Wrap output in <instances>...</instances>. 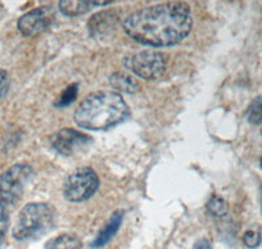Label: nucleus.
I'll use <instances>...</instances> for the list:
<instances>
[{"mask_svg":"<svg viewBox=\"0 0 262 249\" xmlns=\"http://www.w3.org/2000/svg\"><path fill=\"white\" fill-rule=\"evenodd\" d=\"M191 27L190 9L181 2L146 7L123 21V29L130 38L152 48L179 44L190 33Z\"/></svg>","mask_w":262,"mask_h":249,"instance_id":"obj_1","label":"nucleus"},{"mask_svg":"<svg viewBox=\"0 0 262 249\" xmlns=\"http://www.w3.org/2000/svg\"><path fill=\"white\" fill-rule=\"evenodd\" d=\"M130 116V109L119 93L113 91H98L86 96L78 109L74 119L79 128L90 131L109 130L122 123Z\"/></svg>","mask_w":262,"mask_h":249,"instance_id":"obj_2","label":"nucleus"},{"mask_svg":"<svg viewBox=\"0 0 262 249\" xmlns=\"http://www.w3.org/2000/svg\"><path fill=\"white\" fill-rule=\"evenodd\" d=\"M55 223L54 209L48 203H28L18 213L13 227V237L16 240H33L42 236L53 229Z\"/></svg>","mask_w":262,"mask_h":249,"instance_id":"obj_3","label":"nucleus"},{"mask_svg":"<svg viewBox=\"0 0 262 249\" xmlns=\"http://www.w3.org/2000/svg\"><path fill=\"white\" fill-rule=\"evenodd\" d=\"M123 65L133 74L144 80H156L167 71L168 55L161 51H139L126 56Z\"/></svg>","mask_w":262,"mask_h":249,"instance_id":"obj_4","label":"nucleus"},{"mask_svg":"<svg viewBox=\"0 0 262 249\" xmlns=\"http://www.w3.org/2000/svg\"><path fill=\"white\" fill-rule=\"evenodd\" d=\"M98 185L97 173L90 167H83L67 176L63 184V194L70 202H84L97 192Z\"/></svg>","mask_w":262,"mask_h":249,"instance_id":"obj_5","label":"nucleus"},{"mask_svg":"<svg viewBox=\"0 0 262 249\" xmlns=\"http://www.w3.org/2000/svg\"><path fill=\"white\" fill-rule=\"evenodd\" d=\"M32 176L33 169L28 164H16L0 176V199L7 208L20 201Z\"/></svg>","mask_w":262,"mask_h":249,"instance_id":"obj_6","label":"nucleus"},{"mask_svg":"<svg viewBox=\"0 0 262 249\" xmlns=\"http://www.w3.org/2000/svg\"><path fill=\"white\" fill-rule=\"evenodd\" d=\"M54 18H55V13L53 8L50 6H42L21 16L17 21V28L23 36H37L51 27Z\"/></svg>","mask_w":262,"mask_h":249,"instance_id":"obj_7","label":"nucleus"},{"mask_svg":"<svg viewBox=\"0 0 262 249\" xmlns=\"http://www.w3.org/2000/svg\"><path fill=\"white\" fill-rule=\"evenodd\" d=\"M92 143V138L75 129H62L51 137V146L59 154L69 156Z\"/></svg>","mask_w":262,"mask_h":249,"instance_id":"obj_8","label":"nucleus"},{"mask_svg":"<svg viewBox=\"0 0 262 249\" xmlns=\"http://www.w3.org/2000/svg\"><path fill=\"white\" fill-rule=\"evenodd\" d=\"M123 220V211L117 210L114 211L113 215L111 217V219L107 220L106 224L102 227V230L98 232L97 236L95 237V240L91 243L92 248H101V246L106 245L109 241L114 237V235L118 232L119 227L122 224Z\"/></svg>","mask_w":262,"mask_h":249,"instance_id":"obj_9","label":"nucleus"},{"mask_svg":"<svg viewBox=\"0 0 262 249\" xmlns=\"http://www.w3.org/2000/svg\"><path fill=\"white\" fill-rule=\"evenodd\" d=\"M117 20V16L114 12L106 11V12L97 13L93 16L88 23V28H90V33L92 36H98V34H104L105 32L114 27Z\"/></svg>","mask_w":262,"mask_h":249,"instance_id":"obj_10","label":"nucleus"},{"mask_svg":"<svg viewBox=\"0 0 262 249\" xmlns=\"http://www.w3.org/2000/svg\"><path fill=\"white\" fill-rule=\"evenodd\" d=\"M59 11L64 16L76 17L86 13L92 8V2H83V0H62L58 3Z\"/></svg>","mask_w":262,"mask_h":249,"instance_id":"obj_11","label":"nucleus"},{"mask_svg":"<svg viewBox=\"0 0 262 249\" xmlns=\"http://www.w3.org/2000/svg\"><path fill=\"white\" fill-rule=\"evenodd\" d=\"M112 87L117 91H122L126 93H134L139 89V84L134 77L122 72H116L109 77Z\"/></svg>","mask_w":262,"mask_h":249,"instance_id":"obj_12","label":"nucleus"},{"mask_svg":"<svg viewBox=\"0 0 262 249\" xmlns=\"http://www.w3.org/2000/svg\"><path fill=\"white\" fill-rule=\"evenodd\" d=\"M46 249H81V241L76 235L62 234L49 240Z\"/></svg>","mask_w":262,"mask_h":249,"instance_id":"obj_13","label":"nucleus"},{"mask_svg":"<svg viewBox=\"0 0 262 249\" xmlns=\"http://www.w3.org/2000/svg\"><path fill=\"white\" fill-rule=\"evenodd\" d=\"M206 209H207L209 214H211L212 217L215 218L226 217L227 214H228V203H227V201L222 198L221 196H216V194H214L209 199Z\"/></svg>","mask_w":262,"mask_h":249,"instance_id":"obj_14","label":"nucleus"},{"mask_svg":"<svg viewBox=\"0 0 262 249\" xmlns=\"http://www.w3.org/2000/svg\"><path fill=\"white\" fill-rule=\"evenodd\" d=\"M243 241H244L245 246H248L249 249L258 248L262 244V230L258 227L248 230L243 236Z\"/></svg>","mask_w":262,"mask_h":249,"instance_id":"obj_15","label":"nucleus"},{"mask_svg":"<svg viewBox=\"0 0 262 249\" xmlns=\"http://www.w3.org/2000/svg\"><path fill=\"white\" fill-rule=\"evenodd\" d=\"M78 91L79 84L76 83L67 87V88L63 91L62 96H60V98L58 100V102L55 105H57V107H69V105L72 104V102L76 100V97H78Z\"/></svg>","mask_w":262,"mask_h":249,"instance_id":"obj_16","label":"nucleus"},{"mask_svg":"<svg viewBox=\"0 0 262 249\" xmlns=\"http://www.w3.org/2000/svg\"><path fill=\"white\" fill-rule=\"evenodd\" d=\"M248 119L250 123H262V96L257 97L248 109Z\"/></svg>","mask_w":262,"mask_h":249,"instance_id":"obj_17","label":"nucleus"},{"mask_svg":"<svg viewBox=\"0 0 262 249\" xmlns=\"http://www.w3.org/2000/svg\"><path fill=\"white\" fill-rule=\"evenodd\" d=\"M7 229H8V208L0 199V245H2L4 237H6Z\"/></svg>","mask_w":262,"mask_h":249,"instance_id":"obj_18","label":"nucleus"},{"mask_svg":"<svg viewBox=\"0 0 262 249\" xmlns=\"http://www.w3.org/2000/svg\"><path fill=\"white\" fill-rule=\"evenodd\" d=\"M7 84H8V75L4 70L0 69V98L4 95L7 88Z\"/></svg>","mask_w":262,"mask_h":249,"instance_id":"obj_19","label":"nucleus"},{"mask_svg":"<svg viewBox=\"0 0 262 249\" xmlns=\"http://www.w3.org/2000/svg\"><path fill=\"white\" fill-rule=\"evenodd\" d=\"M194 249H212L211 244H210L209 240L206 239H201V240L196 241V244L194 245Z\"/></svg>","mask_w":262,"mask_h":249,"instance_id":"obj_20","label":"nucleus"},{"mask_svg":"<svg viewBox=\"0 0 262 249\" xmlns=\"http://www.w3.org/2000/svg\"><path fill=\"white\" fill-rule=\"evenodd\" d=\"M112 2H92V6H109Z\"/></svg>","mask_w":262,"mask_h":249,"instance_id":"obj_21","label":"nucleus"},{"mask_svg":"<svg viewBox=\"0 0 262 249\" xmlns=\"http://www.w3.org/2000/svg\"><path fill=\"white\" fill-rule=\"evenodd\" d=\"M259 167H261V169H262V156H261V159H259Z\"/></svg>","mask_w":262,"mask_h":249,"instance_id":"obj_22","label":"nucleus"},{"mask_svg":"<svg viewBox=\"0 0 262 249\" xmlns=\"http://www.w3.org/2000/svg\"><path fill=\"white\" fill-rule=\"evenodd\" d=\"M261 205H262V185H261Z\"/></svg>","mask_w":262,"mask_h":249,"instance_id":"obj_23","label":"nucleus"},{"mask_svg":"<svg viewBox=\"0 0 262 249\" xmlns=\"http://www.w3.org/2000/svg\"><path fill=\"white\" fill-rule=\"evenodd\" d=\"M261 135H262V129H261Z\"/></svg>","mask_w":262,"mask_h":249,"instance_id":"obj_24","label":"nucleus"}]
</instances>
